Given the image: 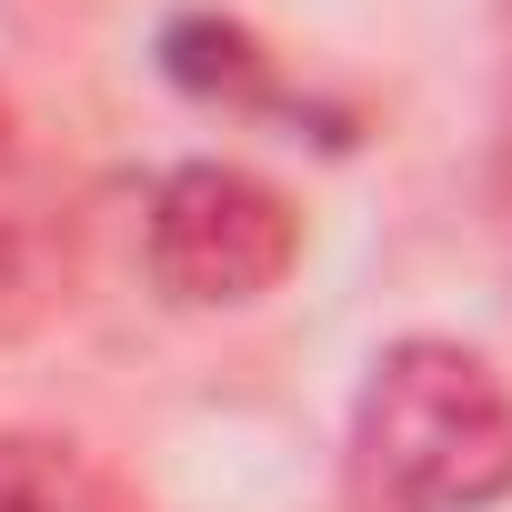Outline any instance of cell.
Listing matches in <instances>:
<instances>
[{
    "label": "cell",
    "mask_w": 512,
    "mask_h": 512,
    "mask_svg": "<svg viewBox=\"0 0 512 512\" xmlns=\"http://www.w3.org/2000/svg\"><path fill=\"white\" fill-rule=\"evenodd\" d=\"M352 512H492L512 502V382L442 332L372 352L342 432Z\"/></svg>",
    "instance_id": "obj_1"
},
{
    "label": "cell",
    "mask_w": 512,
    "mask_h": 512,
    "mask_svg": "<svg viewBox=\"0 0 512 512\" xmlns=\"http://www.w3.org/2000/svg\"><path fill=\"white\" fill-rule=\"evenodd\" d=\"M141 262H151L161 302H181V312H251L302 272V211L282 181L241 171V161H181L151 191Z\"/></svg>",
    "instance_id": "obj_2"
},
{
    "label": "cell",
    "mask_w": 512,
    "mask_h": 512,
    "mask_svg": "<svg viewBox=\"0 0 512 512\" xmlns=\"http://www.w3.org/2000/svg\"><path fill=\"white\" fill-rule=\"evenodd\" d=\"M0 512H151V492L71 432H0Z\"/></svg>",
    "instance_id": "obj_3"
},
{
    "label": "cell",
    "mask_w": 512,
    "mask_h": 512,
    "mask_svg": "<svg viewBox=\"0 0 512 512\" xmlns=\"http://www.w3.org/2000/svg\"><path fill=\"white\" fill-rule=\"evenodd\" d=\"M41 312H51V251H41L31 221L0 211V332H21V322H41Z\"/></svg>",
    "instance_id": "obj_4"
},
{
    "label": "cell",
    "mask_w": 512,
    "mask_h": 512,
    "mask_svg": "<svg viewBox=\"0 0 512 512\" xmlns=\"http://www.w3.org/2000/svg\"><path fill=\"white\" fill-rule=\"evenodd\" d=\"M502 211H512V81H502Z\"/></svg>",
    "instance_id": "obj_5"
},
{
    "label": "cell",
    "mask_w": 512,
    "mask_h": 512,
    "mask_svg": "<svg viewBox=\"0 0 512 512\" xmlns=\"http://www.w3.org/2000/svg\"><path fill=\"white\" fill-rule=\"evenodd\" d=\"M11 131H21V121H11V91H0V161H11Z\"/></svg>",
    "instance_id": "obj_6"
},
{
    "label": "cell",
    "mask_w": 512,
    "mask_h": 512,
    "mask_svg": "<svg viewBox=\"0 0 512 512\" xmlns=\"http://www.w3.org/2000/svg\"><path fill=\"white\" fill-rule=\"evenodd\" d=\"M31 11H81V0H31Z\"/></svg>",
    "instance_id": "obj_7"
}]
</instances>
